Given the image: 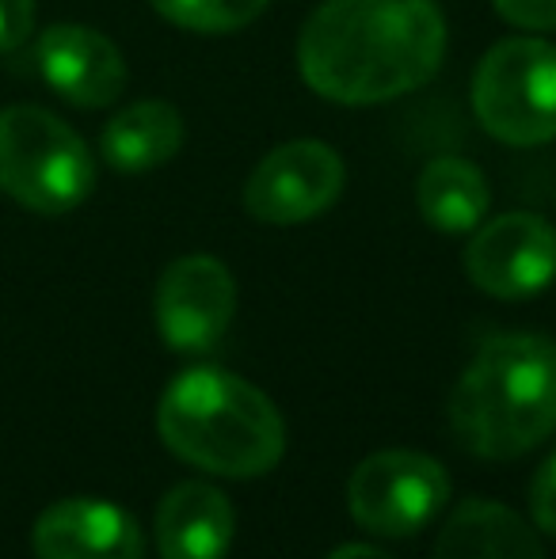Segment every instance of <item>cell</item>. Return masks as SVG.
Listing matches in <instances>:
<instances>
[{"mask_svg":"<svg viewBox=\"0 0 556 559\" xmlns=\"http://www.w3.org/2000/svg\"><path fill=\"white\" fill-rule=\"evenodd\" d=\"M446 53L435 0H324L297 38V69L343 107L389 104L423 88Z\"/></svg>","mask_w":556,"mask_h":559,"instance_id":"obj_1","label":"cell"},{"mask_svg":"<svg viewBox=\"0 0 556 559\" xmlns=\"http://www.w3.org/2000/svg\"><path fill=\"white\" fill-rule=\"evenodd\" d=\"M450 430L473 456L514 461L556 435V343L496 335L450 392Z\"/></svg>","mask_w":556,"mask_h":559,"instance_id":"obj_2","label":"cell"},{"mask_svg":"<svg viewBox=\"0 0 556 559\" xmlns=\"http://www.w3.org/2000/svg\"><path fill=\"white\" fill-rule=\"evenodd\" d=\"M161 442L210 476L252 479L286 453V423L256 384L229 369L194 366L156 404Z\"/></svg>","mask_w":556,"mask_h":559,"instance_id":"obj_3","label":"cell"},{"mask_svg":"<svg viewBox=\"0 0 556 559\" xmlns=\"http://www.w3.org/2000/svg\"><path fill=\"white\" fill-rule=\"evenodd\" d=\"M96 187L84 138L43 107L0 111V191L43 217L76 210Z\"/></svg>","mask_w":556,"mask_h":559,"instance_id":"obj_4","label":"cell"},{"mask_svg":"<svg viewBox=\"0 0 556 559\" xmlns=\"http://www.w3.org/2000/svg\"><path fill=\"white\" fill-rule=\"evenodd\" d=\"M476 122L514 148L556 138V46L545 38H504L473 76Z\"/></svg>","mask_w":556,"mask_h":559,"instance_id":"obj_5","label":"cell"},{"mask_svg":"<svg viewBox=\"0 0 556 559\" xmlns=\"http://www.w3.org/2000/svg\"><path fill=\"white\" fill-rule=\"evenodd\" d=\"M450 476L419 449L370 453L347 479V510L366 533L409 540L442 514Z\"/></svg>","mask_w":556,"mask_h":559,"instance_id":"obj_6","label":"cell"},{"mask_svg":"<svg viewBox=\"0 0 556 559\" xmlns=\"http://www.w3.org/2000/svg\"><path fill=\"white\" fill-rule=\"evenodd\" d=\"M343 183L347 168L332 145L289 141L256 164L245 187V210L263 225H301L335 206Z\"/></svg>","mask_w":556,"mask_h":559,"instance_id":"obj_7","label":"cell"},{"mask_svg":"<svg viewBox=\"0 0 556 559\" xmlns=\"http://www.w3.org/2000/svg\"><path fill=\"white\" fill-rule=\"evenodd\" d=\"M465 274L481 294L527 301L556 278V228L537 214H504L476 225L465 248Z\"/></svg>","mask_w":556,"mask_h":559,"instance_id":"obj_8","label":"cell"},{"mask_svg":"<svg viewBox=\"0 0 556 559\" xmlns=\"http://www.w3.org/2000/svg\"><path fill=\"white\" fill-rule=\"evenodd\" d=\"M156 332L179 354H202L229 332L237 282L214 255H184L161 274L153 297Z\"/></svg>","mask_w":556,"mask_h":559,"instance_id":"obj_9","label":"cell"},{"mask_svg":"<svg viewBox=\"0 0 556 559\" xmlns=\"http://www.w3.org/2000/svg\"><path fill=\"white\" fill-rule=\"evenodd\" d=\"M35 66L61 99L76 107H107L127 88V61L107 35L81 23H58L35 43Z\"/></svg>","mask_w":556,"mask_h":559,"instance_id":"obj_10","label":"cell"},{"mask_svg":"<svg viewBox=\"0 0 556 559\" xmlns=\"http://www.w3.org/2000/svg\"><path fill=\"white\" fill-rule=\"evenodd\" d=\"M31 548L38 559H141L145 537L119 502L61 499L38 514Z\"/></svg>","mask_w":556,"mask_h":559,"instance_id":"obj_11","label":"cell"},{"mask_svg":"<svg viewBox=\"0 0 556 559\" xmlns=\"http://www.w3.org/2000/svg\"><path fill=\"white\" fill-rule=\"evenodd\" d=\"M233 545V507L214 484L187 479L161 499L156 548L161 559H225Z\"/></svg>","mask_w":556,"mask_h":559,"instance_id":"obj_12","label":"cell"},{"mask_svg":"<svg viewBox=\"0 0 556 559\" xmlns=\"http://www.w3.org/2000/svg\"><path fill=\"white\" fill-rule=\"evenodd\" d=\"M435 559H545V548L511 507L465 499L438 530Z\"/></svg>","mask_w":556,"mask_h":559,"instance_id":"obj_13","label":"cell"},{"mask_svg":"<svg viewBox=\"0 0 556 559\" xmlns=\"http://www.w3.org/2000/svg\"><path fill=\"white\" fill-rule=\"evenodd\" d=\"M184 145V118L164 99H141L104 126V160L119 171H149L168 164Z\"/></svg>","mask_w":556,"mask_h":559,"instance_id":"obj_14","label":"cell"},{"mask_svg":"<svg viewBox=\"0 0 556 559\" xmlns=\"http://www.w3.org/2000/svg\"><path fill=\"white\" fill-rule=\"evenodd\" d=\"M416 202L423 222L438 233H473L488 217L492 187L476 164L461 156H438L423 168L416 183Z\"/></svg>","mask_w":556,"mask_h":559,"instance_id":"obj_15","label":"cell"},{"mask_svg":"<svg viewBox=\"0 0 556 559\" xmlns=\"http://www.w3.org/2000/svg\"><path fill=\"white\" fill-rule=\"evenodd\" d=\"M168 23L199 35H229L260 20L268 0H149Z\"/></svg>","mask_w":556,"mask_h":559,"instance_id":"obj_16","label":"cell"},{"mask_svg":"<svg viewBox=\"0 0 556 559\" xmlns=\"http://www.w3.org/2000/svg\"><path fill=\"white\" fill-rule=\"evenodd\" d=\"M530 514H534L537 530L556 537V453H549V461L530 479Z\"/></svg>","mask_w":556,"mask_h":559,"instance_id":"obj_17","label":"cell"},{"mask_svg":"<svg viewBox=\"0 0 556 559\" xmlns=\"http://www.w3.org/2000/svg\"><path fill=\"white\" fill-rule=\"evenodd\" d=\"M496 12L522 31H556V0H496Z\"/></svg>","mask_w":556,"mask_h":559,"instance_id":"obj_18","label":"cell"},{"mask_svg":"<svg viewBox=\"0 0 556 559\" xmlns=\"http://www.w3.org/2000/svg\"><path fill=\"white\" fill-rule=\"evenodd\" d=\"M35 23V0H0V53L23 46Z\"/></svg>","mask_w":556,"mask_h":559,"instance_id":"obj_19","label":"cell"},{"mask_svg":"<svg viewBox=\"0 0 556 559\" xmlns=\"http://www.w3.org/2000/svg\"><path fill=\"white\" fill-rule=\"evenodd\" d=\"M328 559H393V556H386L374 545H343V548H335Z\"/></svg>","mask_w":556,"mask_h":559,"instance_id":"obj_20","label":"cell"}]
</instances>
